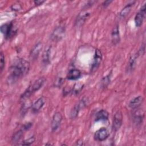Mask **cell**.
Wrapping results in <instances>:
<instances>
[{"mask_svg": "<svg viewBox=\"0 0 146 146\" xmlns=\"http://www.w3.org/2000/svg\"><path fill=\"white\" fill-rule=\"evenodd\" d=\"M44 2H45V1H43V0H35V1H34V4L35 5H37V6L41 5Z\"/></svg>", "mask_w": 146, "mask_h": 146, "instance_id": "obj_31", "label": "cell"}, {"mask_svg": "<svg viewBox=\"0 0 146 146\" xmlns=\"http://www.w3.org/2000/svg\"><path fill=\"white\" fill-rule=\"evenodd\" d=\"M134 111L132 113V119L135 124L139 125L142 124L144 118V112L139 108L133 110Z\"/></svg>", "mask_w": 146, "mask_h": 146, "instance_id": "obj_11", "label": "cell"}, {"mask_svg": "<svg viewBox=\"0 0 146 146\" xmlns=\"http://www.w3.org/2000/svg\"><path fill=\"white\" fill-rule=\"evenodd\" d=\"M76 144H77L78 145H83V141L82 140H79L78 141H76Z\"/></svg>", "mask_w": 146, "mask_h": 146, "instance_id": "obj_32", "label": "cell"}, {"mask_svg": "<svg viewBox=\"0 0 146 146\" xmlns=\"http://www.w3.org/2000/svg\"><path fill=\"white\" fill-rule=\"evenodd\" d=\"M24 132L25 131H23V129L22 128H21V129H19L18 131H17L16 132H15L11 137L12 143L14 144H15V143H18V141H19V140L21 139L23 135Z\"/></svg>", "mask_w": 146, "mask_h": 146, "instance_id": "obj_23", "label": "cell"}, {"mask_svg": "<svg viewBox=\"0 0 146 146\" xmlns=\"http://www.w3.org/2000/svg\"><path fill=\"white\" fill-rule=\"evenodd\" d=\"M42 49V43L40 42H38L36 43L34 47L32 48L30 52V58L31 60H36Z\"/></svg>", "mask_w": 146, "mask_h": 146, "instance_id": "obj_13", "label": "cell"}, {"mask_svg": "<svg viewBox=\"0 0 146 146\" xmlns=\"http://www.w3.org/2000/svg\"><path fill=\"white\" fill-rule=\"evenodd\" d=\"M64 79L61 77H58L54 82V86L56 87H60L63 83Z\"/></svg>", "mask_w": 146, "mask_h": 146, "instance_id": "obj_27", "label": "cell"}, {"mask_svg": "<svg viewBox=\"0 0 146 146\" xmlns=\"http://www.w3.org/2000/svg\"><path fill=\"white\" fill-rule=\"evenodd\" d=\"M51 50H52L51 46H48L45 48V50H44L42 54V63L43 66H44V67H46L50 63Z\"/></svg>", "mask_w": 146, "mask_h": 146, "instance_id": "obj_14", "label": "cell"}, {"mask_svg": "<svg viewBox=\"0 0 146 146\" xmlns=\"http://www.w3.org/2000/svg\"><path fill=\"white\" fill-rule=\"evenodd\" d=\"M112 43L115 46L119 43L120 41V35L119 31V26L118 25H116L112 29L111 34Z\"/></svg>", "mask_w": 146, "mask_h": 146, "instance_id": "obj_12", "label": "cell"}, {"mask_svg": "<svg viewBox=\"0 0 146 146\" xmlns=\"http://www.w3.org/2000/svg\"><path fill=\"white\" fill-rule=\"evenodd\" d=\"M0 30L1 32L4 35L5 38L6 39H8L15 35L18 29L15 27L13 22H9L2 25L0 27Z\"/></svg>", "mask_w": 146, "mask_h": 146, "instance_id": "obj_3", "label": "cell"}, {"mask_svg": "<svg viewBox=\"0 0 146 146\" xmlns=\"http://www.w3.org/2000/svg\"><path fill=\"white\" fill-rule=\"evenodd\" d=\"M113 1L112 0H107V1H105L102 3V6L104 8H106Z\"/></svg>", "mask_w": 146, "mask_h": 146, "instance_id": "obj_30", "label": "cell"}, {"mask_svg": "<svg viewBox=\"0 0 146 146\" xmlns=\"http://www.w3.org/2000/svg\"><path fill=\"white\" fill-rule=\"evenodd\" d=\"M112 76V71H110L107 75L103 77L100 80V88L102 89L106 88L110 83Z\"/></svg>", "mask_w": 146, "mask_h": 146, "instance_id": "obj_22", "label": "cell"}, {"mask_svg": "<svg viewBox=\"0 0 146 146\" xmlns=\"http://www.w3.org/2000/svg\"><path fill=\"white\" fill-rule=\"evenodd\" d=\"M82 76L81 71L77 68L70 69L67 74L66 78L70 80H76Z\"/></svg>", "mask_w": 146, "mask_h": 146, "instance_id": "obj_17", "label": "cell"}, {"mask_svg": "<svg viewBox=\"0 0 146 146\" xmlns=\"http://www.w3.org/2000/svg\"><path fill=\"white\" fill-rule=\"evenodd\" d=\"M103 58V54L99 49H96L93 58V61L91 67V72H95L99 67Z\"/></svg>", "mask_w": 146, "mask_h": 146, "instance_id": "obj_6", "label": "cell"}, {"mask_svg": "<svg viewBox=\"0 0 146 146\" xmlns=\"http://www.w3.org/2000/svg\"><path fill=\"white\" fill-rule=\"evenodd\" d=\"M144 102V98L142 96H137L133 98L130 100L128 104V106L132 110L139 108Z\"/></svg>", "mask_w": 146, "mask_h": 146, "instance_id": "obj_16", "label": "cell"}, {"mask_svg": "<svg viewBox=\"0 0 146 146\" xmlns=\"http://www.w3.org/2000/svg\"><path fill=\"white\" fill-rule=\"evenodd\" d=\"M145 4H144L135 16L134 21L137 27H140L143 25L144 19L145 17Z\"/></svg>", "mask_w": 146, "mask_h": 146, "instance_id": "obj_10", "label": "cell"}, {"mask_svg": "<svg viewBox=\"0 0 146 146\" xmlns=\"http://www.w3.org/2000/svg\"><path fill=\"white\" fill-rule=\"evenodd\" d=\"M0 60H1V63H0V70H1V72L2 71V70L4 68L5 65V55L3 53L2 51H1L0 53Z\"/></svg>", "mask_w": 146, "mask_h": 146, "instance_id": "obj_26", "label": "cell"}, {"mask_svg": "<svg viewBox=\"0 0 146 146\" xmlns=\"http://www.w3.org/2000/svg\"><path fill=\"white\" fill-rule=\"evenodd\" d=\"M22 6L19 4V3H14L11 5V9L14 10V11H18L19 10H21L22 9Z\"/></svg>", "mask_w": 146, "mask_h": 146, "instance_id": "obj_28", "label": "cell"}, {"mask_svg": "<svg viewBox=\"0 0 146 146\" xmlns=\"http://www.w3.org/2000/svg\"><path fill=\"white\" fill-rule=\"evenodd\" d=\"M123 114L120 110L117 111L113 116V119L112 121V128L115 132L117 131L122 125L123 124Z\"/></svg>", "mask_w": 146, "mask_h": 146, "instance_id": "obj_7", "label": "cell"}, {"mask_svg": "<svg viewBox=\"0 0 146 146\" xmlns=\"http://www.w3.org/2000/svg\"><path fill=\"white\" fill-rule=\"evenodd\" d=\"M90 15V13L88 12L79 13L77 18H76V20L75 22V26H76L77 27H79L82 26L84 23L87 19L89 17Z\"/></svg>", "mask_w": 146, "mask_h": 146, "instance_id": "obj_18", "label": "cell"}, {"mask_svg": "<svg viewBox=\"0 0 146 146\" xmlns=\"http://www.w3.org/2000/svg\"><path fill=\"white\" fill-rule=\"evenodd\" d=\"M138 56L136 54H132L130 56L128 62V67H127V71L129 72L133 71V70L135 69L136 65V59L137 58Z\"/></svg>", "mask_w": 146, "mask_h": 146, "instance_id": "obj_21", "label": "cell"}, {"mask_svg": "<svg viewBox=\"0 0 146 146\" xmlns=\"http://www.w3.org/2000/svg\"><path fill=\"white\" fill-rule=\"evenodd\" d=\"M32 126H33V123L31 122H28V123L24 124L23 125L22 128L23 129L24 131H26L29 130L31 128Z\"/></svg>", "mask_w": 146, "mask_h": 146, "instance_id": "obj_29", "label": "cell"}, {"mask_svg": "<svg viewBox=\"0 0 146 146\" xmlns=\"http://www.w3.org/2000/svg\"><path fill=\"white\" fill-rule=\"evenodd\" d=\"M109 135L110 132L105 127H102L95 132L94 139L97 141H103L109 137Z\"/></svg>", "mask_w": 146, "mask_h": 146, "instance_id": "obj_9", "label": "cell"}, {"mask_svg": "<svg viewBox=\"0 0 146 146\" xmlns=\"http://www.w3.org/2000/svg\"><path fill=\"white\" fill-rule=\"evenodd\" d=\"M29 70V62L22 58H17L9 68L8 82L10 83L15 82L28 74Z\"/></svg>", "mask_w": 146, "mask_h": 146, "instance_id": "obj_1", "label": "cell"}, {"mask_svg": "<svg viewBox=\"0 0 146 146\" xmlns=\"http://www.w3.org/2000/svg\"><path fill=\"white\" fill-rule=\"evenodd\" d=\"M62 115L60 112H56L54 113L51 122V129L52 132H55L59 128L62 121Z\"/></svg>", "mask_w": 146, "mask_h": 146, "instance_id": "obj_8", "label": "cell"}, {"mask_svg": "<svg viewBox=\"0 0 146 146\" xmlns=\"http://www.w3.org/2000/svg\"><path fill=\"white\" fill-rule=\"evenodd\" d=\"M66 33V27L63 25L57 26L51 33L50 38L52 42H59L64 36Z\"/></svg>", "mask_w": 146, "mask_h": 146, "instance_id": "obj_4", "label": "cell"}, {"mask_svg": "<svg viewBox=\"0 0 146 146\" xmlns=\"http://www.w3.org/2000/svg\"><path fill=\"white\" fill-rule=\"evenodd\" d=\"M45 103V99L43 97H40L36 100L31 106V111L33 113H38L43 107Z\"/></svg>", "mask_w": 146, "mask_h": 146, "instance_id": "obj_15", "label": "cell"}, {"mask_svg": "<svg viewBox=\"0 0 146 146\" xmlns=\"http://www.w3.org/2000/svg\"><path fill=\"white\" fill-rule=\"evenodd\" d=\"M109 113L106 110H101L96 112L95 117V121H106L108 119Z\"/></svg>", "mask_w": 146, "mask_h": 146, "instance_id": "obj_20", "label": "cell"}, {"mask_svg": "<svg viewBox=\"0 0 146 146\" xmlns=\"http://www.w3.org/2000/svg\"><path fill=\"white\" fill-rule=\"evenodd\" d=\"M88 103V99L86 97L83 98L76 104L74 106L70 112V117L71 119L76 118L79 114V111L84 108Z\"/></svg>", "mask_w": 146, "mask_h": 146, "instance_id": "obj_5", "label": "cell"}, {"mask_svg": "<svg viewBox=\"0 0 146 146\" xmlns=\"http://www.w3.org/2000/svg\"><path fill=\"white\" fill-rule=\"evenodd\" d=\"M135 1H131L128 3L119 13V17L121 18H124L125 17H126L130 13L132 7L135 3Z\"/></svg>", "mask_w": 146, "mask_h": 146, "instance_id": "obj_19", "label": "cell"}, {"mask_svg": "<svg viewBox=\"0 0 146 146\" xmlns=\"http://www.w3.org/2000/svg\"><path fill=\"white\" fill-rule=\"evenodd\" d=\"M46 82V79L44 77H40L31 83L25 90L20 96V100L25 102L33 94L40 90Z\"/></svg>", "mask_w": 146, "mask_h": 146, "instance_id": "obj_2", "label": "cell"}, {"mask_svg": "<svg viewBox=\"0 0 146 146\" xmlns=\"http://www.w3.org/2000/svg\"><path fill=\"white\" fill-rule=\"evenodd\" d=\"M35 141V136H32L30 137L29 138L22 141V143L19 144L22 145H30L32 144Z\"/></svg>", "mask_w": 146, "mask_h": 146, "instance_id": "obj_25", "label": "cell"}, {"mask_svg": "<svg viewBox=\"0 0 146 146\" xmlns=\"http://www.w3.org/2000/svg\"><path fill=\"white\" fill-rule=\"evenodd\" d=\"M83 84H80V83H78V84H75L74 87H72V88L71 89V93L73 95H78L79 94V92L82 91V90L83 88Z\"/></svg>", "mask_w": 146, "mask_h": 146, "instance_id": "obj_24", "label": "cell"}]
</instances>
